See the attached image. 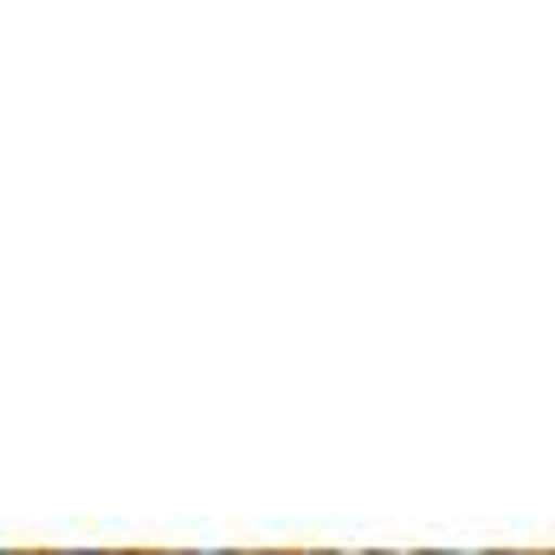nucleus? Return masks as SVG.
<instances>
[{"mask_svg":"<svg viewBox=\"0 0 555 555\" xmlns=\"http://www.w3.org/2000/svg\"><path fill=\"white\" fill-rule=\"evenodd\" d=\"M181 555H240V550H181Z\"/></svg>","mask_w":555,"mask_h":555,"instance_id":"obj_1","label":"nucleus"},{"mask_svg":"<svg viewBox=\"0 0 555 555\" xmlns=\"http://www.w3.org/2000/svg\"><path fill=\"white\" fill-rule=\"evenodd\" d=\"M433 555H485V550H433Z\"/></svg>","mask_w":555,"mask_h":555,"instance_id":"obj_2","label":"nucleus"},{"mask_svg":"<svg viewBox=\"0 0 555 555\" xmlns=\"http://www.w3.org/2000/svg\"><path fill=\"white\" fill-rule=\"evenodd\" d=\"M375 555H414V550H375Z\"/></svg>","mask_w":555,"mask_h":555,"instance_id":"obj_3","label":"nucleus"},{"mask_svg":"<svg viewBox=\"0 0 555 555\" xmlns=\"http://www.w3.org/2000/svg\"><path fill=\"white\" fill-rule=\"evenodd\" d=\"M72 555H104V550H72Z\"/></svg>","mask_w":555,"mask_h":555,"instance_id":"obj_4","label":"nucleus"},{"mask_svg":"<svg viewBox=\"0 0 555 555\" xmlns=\"http://www.w3.org/2000/svg\"><path fill=\"white\" fill-rule=\"evenodd\" d=\"M0 555H26V550H0Z\"/></svg>","mask_w":555,"mask_h":555,"instance_id":"obj_5","label":"nucleus"}]
</instances>
